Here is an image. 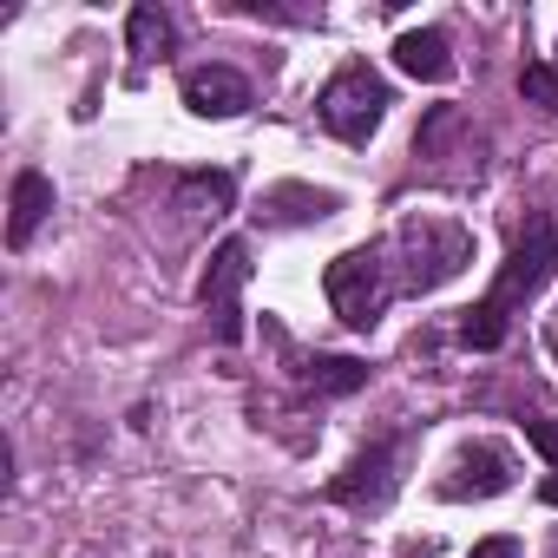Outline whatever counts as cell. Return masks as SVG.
Listing matches in <instances>:
<instances>
[{
    "instance_id": "1",
    "label": "cell",
    "mask_w": 558,
    "mask_h": 558,
    "mask_svg": "<svg viewBox=\"0 0 558 558\" xmlns=\"http://www.w3.org/2000/svg\"><path fill=\"white\" fill-rule=\"evenodd\" d=\"M551 269H558V223H551V217H532V223L519 230L512 256H506L499 276H493V296L460 316V342H466L473 355H493V349L506 342V316H512L519 303H532V296L551 283Z\"/></svg>"
},
{
    "instance_id": "2",
    "label": "cell",
    "mask_w": 558,
    "mask_h": 558,
    "mask_svg": "<svg viewBox=\"0 0 558 558\" xmlns=\"http://www.w3.org/2000/svg\"><path fill=\"white\" fill-rule=\"evenodd\" d=\"M323 290L336 303V316L349 329H375L388 296H395V276H388V250L381 243H362V250H342L329 269H323Z\"/></svg>"
},
{
    "instance_id": "3",
    "label": "cell",
    "mask_w": 558,
    "mask_h": 558,
    "mask_svg": "<svg viewBox=\"0 0 558 558\" xmlns=\"http://www.w3.org/2000/svg\"><path fill=\"white\" fill-rule=\"evenodd\" d=\"M395 243H401V256H408L401 290H414V296L453 283V276L473 263V236H466L460 223H447V217H408Z\"/></svg>"
},
{
    "instance_id": "4",
    "label": "cell",
    "mask_w": 558,
    "mask_h": 558,
    "mask_svg": "<svg viewBox=\"0 0 558 558\" xmlns=\"http://www.w3.org/2000/svg\"><path fill=\"white\" fill-rule=\"evenodd\" d=\"M388 106H395V93H388V80L368 73V66H342V73L323 86V99H316L323 125H329L342 145H368V138L381 132Z\"/></svg>"
},
{
    "instance_id": "5",
    "label": "cell",
    "mask_w": 558,
    "mask_h": 558,
    "mask_svg": "<svg viewBox=\"0 0 558 558\" xmlns=\"http://www.w3.org/2000/svg\"><path fill=\"white\" fill-rule=\"evenodd\" d=\"M243 283H250V243L243 236H223L217 256H210V269H204V310H210V329H217L223 349L243 342V303H236Z\"/></svg>"
},
{
    "instance_id": "6",
    "label": "cell",
    "mask_w": 558,
    "mask_h": 558,
    "mask_svg": "<svg viewBox=\"0 0 558 558\" xmlns=\"http://www.w3.org/2000/svg\"><path fill=\"white\" fill-rule=\"evenodd\" d=\"M401 453H408V440H375L368 453L349 460V473L329 480V499H336V506H355V512H381V506L395 499V486H401V480H395Z\"/></svg>"
},
{
    "instance_id": "7",
    "label": "cell",
    "mask_w": 558,
    "mask_h": 558,
    "mask_svg": "<svg viewBox=\"0 0 558 558\" xmlns=\"http://www.w3.org/2000/svg\"><path fill=\"white\" fill-rule=\"evenodd\" d=\"M512 486V453L493 447V440H473L447 460V480H440V499H499Z\"/></svg>"
},
{
    "instance_id": "8",
    "label": "cell",
    "mask_w": 558,
    "mask_h": 558,
    "mask_svg": "<svg viewBox=\"0 0 558 558\" xmlns=\"http://www.w3.org/2000/svg\"><path fill=\"white\" fill-rule=\"evenodd\" d=\"M184 106L197 119H236L250 106V80L236 66H191L184 73Z\"/></svg>"
},
{
    "instance_id": "9",
    "label": "cell",
    "mask_w": 558,
    "mask_h": 558,
    "mask_svg": "<svg viewBox=\"0 0 558 558\" xmlns=\"http://www.w3.org/2000/svg\"><path fill=\"white\" fill-rule=\"evenodd\" d=\"M47 217H53V178H47V171H21L14 191H8V243L27 250Z\"/></svg>"
},
{
    "instance_id": "10",
    "label": "cell",
    "mask_w": 558,
    "mask_h": 558,
    "mask_svg": "<svg viewBox=\"0 0 558 558\" xmlns=\"http://www.w3.org/2000/svg\"><path fill=\"white\" fill-rule=\"evenodd\" d=\"M395 66H401L408 80L440 86V80H453V47H447V34H440V27H414V34H401V40H395Z\"/></svg>"
},
{
    "instance_id": "11",
    "label": "cell",
    "mask_w": 558,
    "mask_h": 558,
    "mask_svg": "<svg viewBox=\"0 0 558 558\" xmlns=\"http://www.w3.org/2000/svg\"><path fill=\"white\" fill-rule=\"evenodd\" d=\"M336 210H342V197L336 191H316V184H269L263 191V217L269 223H323Z\"/></svg>"
},
{
    "instance_id": "12",
    "label": "cell",
    "mask_w": 558,
    "mask_h": 558,
    "mask_svg": "<svg viewBox=\"0 0 558 558\" xmlns=\"http://www.w3.org/2000/svg\"><path fill=\"white\" fill-rule=\"evenodd\" d=\"M125 40H132L138 60H165V47H171V21H165V8L138 0V8L125 14Z\"/></svg>"
},
{
    "instance_id": "13",
    "label": "cell",
    "mask_w": 558,
    "mask_h": 558,
    "mask_svg": "<svg viewBox=\"0 0 558 558\" xmlns=\"http://www.w3.org/2000/svg\"><path fill=\"white\" fill-rule=\"evenodd\" d=\"M303 375H310L316 395H355L368 381V362H355V355H316Z\"/></svg>"
},
{
    "instance_id": "14",
    "label": "cell",
    "mask_w": 558,
    "mask_h": 558,
    "mask_svg": "<svg viewBox=\"0 0 558 558\" xmlns=\"http://www.w3.org/2000/svg\"><path fill=\"white\" fill-rule=\"evenodd\" d=\"M519 93H525L532 106H545V112H558V66H551V60H532V66L519 73Z\"/></svg>"
},
{
    "instance_id": "15",
    "label": "cell",
    "mask_w": 558,
    "mask_h": 558,
    "mask_svg": "<svg viewBox=\"0 0 558 558\" xmlns=\"http://www.w3.org/2000/svg\"><path fill=\"white\" fill-rule=\"evenodd\" d=\"M525 440L551 460V473H558V421H525Z\"/></svg>"
},
{
    "instance_id": "16",
    "label": "cell",
    "mask_w": 558,
    "mask_h": 558,
    "mask_svg": "<svg viewBox=\"0 0 558 558\" xmlns=\"http://www.w3.org/2000/svg\"><path fill=\"white\" fill-rule=\"evenodd\" d=\"M466 558H519V538H480Z\"/></svg>"
},
{
    "instance_id": "17",
    "label": "cell",
    "mask_w": 558,
    "mask_h": 558,
    "mask_svg": "<svg viewBox=\"0 0 558 558\" xmlns=\"http://www.w3.org/2000/svg\"><path fill=\"white\" fill-rule=\"evenodd\" d=\"M538 499H545V506H558V473H545V480H538Z\"/></svg>"
},
{
    "instance_id": "18",
    "label": "cell",
    "mask_w": 558,
    "mask_h": 558,
    "mask_svg": "<svg viewBox=\"0 0 558 558\" xmlns=\"http://www.w3.org/2000/svg\"><path fill=\"white\" fill-rule=\"evenodd\" d=\"M545 342H551V362H558V323H551V336H545Z\"/></svg>"
},
{
    "instance_id": "19",
    "label": "cell",
    "mask_w": 558,
    "mask_h": 558,
    "mask_svg": "<svg viewBox=\"0 0 558 558\" xmlns=\"http://www.w3.org/2000/svg\"><path fill=\"white\" fill-rule=\"evenodd\" d=\"M551 66H558V60H551Z\"/></svg>"
}]
</instances>
